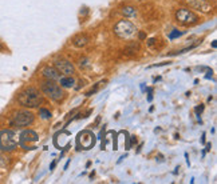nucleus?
Instances as JSON below:
<instances>
[{"label":"nucleus","instance_id":"9d476101","mask_svg":"<svg viewBox=\"0 0 217 184\" xmlns=\"http://www.w3.org/2000/svg\"><path fill=\"white\" fill-rule=\"evenodd\" d=\"M55 68H56L58 72H60V74L63 75H73L74 74V66H73V63H70L69 60H56L55 61Z\"/></svg>","mask_w":217,"mask_h":184},{"label":"nucleus","instance_id":"aec40b11","mask_svg":"<svg viewBox=\"0 0 217 184\" xmlns=\"http://www.w3.org/2000/svg\"><path fill=\"white\" fill-rule=\"evenodd\" d=\"M201 143H205V134H202V138H201Z\"/></svg>","mask_w":217,"mask_h":184},{"label":"nucleus","instance_id":"6e6552de","mask_svg":"<svg viewBox=\"0 0 217 184\" xmlns=\"http://www.w3.org/2000/svg\"><path fill=\"white\" fill-rule=\"evenodd\" d=\"M38 140H39V136H38L36 132L32 131V130H26L20 134L19 144L24 149H35L36 147H34L32 143H36Z\"/></svg>","mask_w":217,"mask_h":184},{"label":"nucleus","instance_id":"b1692460","mask_svg":"<svg viewBox=\"0 0 217 184\" xmlns=\"http://www.w3.org/2000/svg\"><path fill=\"white\" fill-rule=\"evenodd\" d=\"M139 1H141V0H139Z\"/></svg>","mask_w":217,"mask_h":184},{"label":"nucleus","instance_id":"39448f33","mask_svg":"<svg viewBox=\"0 0 217 184\" xmlns=\"http://www.w3.org/2000/svg\"><path fill=\"white\" fill-rule=\"evenodd\" d=\"M174 17H176V20L182 25H194V24L198 23V20H200L196 13L193 12V11H190V9H188V8L177 9Z\"/></svg>","mask_w":217,"mask_h":184},{"label":"nucleus","instance_id":"1a4fd4ad","mask_svg":"<svg viewBox=\"0 0 217 184\" xmlns=\"http://www.w3.org/2000/svg\"><path fill=\"white\" fill-rule=\"evenodd\" d=\"M189 4V7H192L193 9L201 11L204 13H209L212 11V5L209 4L206 0H185Z\"/></svg>","mask_w":217,"mask_h":184},{"label":"nucleus","instance_id":"5701e85b","mask_svg":"<svg viewBox=\"0 0 217 184\" xmlns=\"http://www.w3.org/2000/svg\"><path fill=\"white\" fill-rule=\"evenodd\" d=\"M141 91H142V92L145 91V84H141Z\"/></svg>","mask_w":217,"mask_h":184},{"label":"nucleus","instance_id":"f8f14e48","mask_svg":"<svg viewBox=\"0 0 217 184\" xmlns=\"http://www.w3.org/2000/svg\"><path fill=\"white\" fill-rule=\"evenodd\" d=\"M73 43H74L75 47H78V48H82V47H85V45L89 43V37L85 36V35H79V36L75 37Z\"/></svg>","mask_w":217,"mask_h":184},{"label":"nucleus","instance_id":"f3484780","mask_svg":"<svg viewBox=\"0 0 217 184\" xmlns=\"http://www.w3.org/2000/svg\"><path fill=\"white\" fill-rule=\"evenodd\" d=\"M101 84H102V83H98V84H95L94 86V88H91L90 91H89V92H87V96H91V95H94L95 92H98V90L99 88H101Z\"/></svg>","mask_w":217,"mask_h":184},{"label":"nucleus","instance_id":"f257e3e1","mask_svg":"<svg viewBox=\"0 0 217 184\" xmlns=\"http://www.w3.org/2000/svg\"><path fill=\"white\" fill-rule=\"evenodd\" d=\"M17 102L20 103V106L27 107V108H36L42 104L43 98L39 94V91L34 87H28L24 91H21L17 96Z\"/></svg>","mask_w":217,"mask_h":184},{"label":"nucleus","instance_id":"0eeeda50","mask_svg":"<svg viewBox=\"0 0 217 184\" xmlns=\"http://www.w3.org/2000/svg\"><path fill=\"white\" fill-rule=\"evenodd\" d=\"M34 114L30 112V111H20L17 112L13 119L11 120V126L12 127H16V128H24V127H28L34 123Z\"/></svg>","mask_w":217,"mask_h":184},{"label":"nucleus","instance_id":"9b49d317","mask_svg":"<svg viewBox=\"0 0 217 184\" xmlns=\"http://www.w3.org/2000/svg\"><path fill=\"white\" fill-rule=\"evenodd\" d=\"M43 76H44L47 80H58V79H59V72L56 71V68L44 67V68H43Z\"/></svg>","mask_w":217,"mask_h":184},{"label":"nucleus","instance_id":"f03ea898","mask_svg":"<svg viewBox=\"0 0 217 184\" xmlns=\"http://www.w3.org/2000/svg\"><path fill=\"white\" fill-rule=\"evenodd\" d=\"M17 145V140L15 132L11 130H1L0 131V151L9 152L13 151Z\"/></svg>","mask_w":217,"mask_h":184},{"label":"nucleus","instance_id":"7ed1b4c3","mask_svg":"<svg viewBox=\"0 0 217 184\" xmlns=\"http://www.w3.org/2000/svg\"><path fill=\"white\" fill-rule=\"evenodd\" d=\"M42 92L47 98L54 100V102H60L62 99H63V96H64L63 90L58 84H55L54 80H47V82L42 83Z\"/></svg>","mask_w":217,"mask_h":184},{"label":"nucleus","instance_id":"dca6fc26","mask_svg":"<svg viewBox=\"0 0 217 184\" xmlns=\"http://www.w3.org/2000/svg\"><path fill=\"white\" fill-rule=\"evenodd\" d=\"M178 36H181V32L178 31V29H173L172 32L169 33V39H170V40H174V39L178 37Z\"/></svg>","mask_w":217,"mask_h":184},{"label":"nucleus","instance_id":"412c9836","mask_svg":"<svg viewBox=\"0 0 217 184\" xmlns=\"http://www.w3.org/2000/svg\"><path fill=\"white\" fill-rule=\"evenodd\" d=\"M153 43H154V39H150V40L148 41V44H149V45H153Z\"/></svg>","mask_w":217,"mask_h":184},{"label":"nucleus","instance_id":"a211bd4d","mask_svg":"<svg viewBox=\"0 0 217 184\" xmlns=\"http://www.w3.org/2000/svg\"><path fill=\"white\" fill-rule=\"evenodd\" d=\"M55 165H56V160H54L52 163H51V165H50V169H54V168H55Z\"/></svg>","mask_w":217,"mask_h":184},{"label":"nucleus","instance_id":"4468645a","mask_svg":"<svg viewBox=\"0 0 217 184\" xmlns=\"http://www.w3.org/2000/svg\"><path fill=\"white\" fill-rule=\"evenodd\" d=\"M122 13L127 17L135 16V15H137V8L133 7V5H127V7H123L122 8Z\"/></svg>","mask_w":217,"mask_h":184},{"label":"nucleus","instance_id":"2eb2a0df","mask_svg":"<svg viewBox=\"0 0 217 184\" xmlns=\"http://www.w3.org/2000/svg\"><path fill=\"white\" fill-rule=\"evenodd\" d=\"M39 114H40V116L43 119H46V120L51 118V112H50L48 110H46V108H40V110H39Z\"/></svg>","mask_w":217,"mask_h":184},{"label":"nucleus","instance_id":"423d86ee","mask_svg":"<svg viewBox=\"0 0 217 184\" xmlns=\"http://www.w3.org/2000/svg\"><path fill=\"white\" fill-rule=\"evenodd\" d=\"M95 140L97 139H95L94 134L91 131H89V130H85V131L78 134L77 147H78V149H85V151H87V149H90V148H93L95 145Z\"/></svg>","mask_w":217,"mask_h":184},{"label":"nucleus","instance_id":"20e7f679","mask_svg":"<svg viewBox=\"0 0 217 184\" xmlns=\"http://www.w3.org/2000/svg\"><path fill=\"white\" fill-rule=\"evenodd\" d=\"M137 32L135 25L129 20H121L114 25V33L119 39H130Z\"/></svg>","mask_w":217,"mask_h":184},{"label":"nucleus","instance_id":"4be33fe9","mask_svg":"<svg viewBox=\"0 0 217 184\" xmlns=\"http://www.w3.org/2000/svg\"><path fill=\"white\" fill-rule=\"evenodd\" d=\"M139 39H145V33H139Z\"/></svg>","mask_w":217,"mask_h":184},{"label":"nucleus","instance_id":"ddd939ff","mask_svg":"<svg viewBox=\"0 0 217 184\" xmlns=\"http://www.w3.org/2000/svg\"><path fill=\"white\" fill-rule=\"evenodd\" d=\"M74 84H75V80L71 75H69L67 78L60 79V86L64 87V88H71V87H74Z\"/></svg>","mask_w":217,"mask_h":184},{"label":"nucleus","instance_id":"6ab92c4d","mask_svg":"<svg viewBox=\"0 0 217 184\" xmlns=\"http://www.w3.org/2000/svg\"><path fill=\"white\" fill-rule=\"evenodd\" d=\"M210 148H212V144L208 143V144H206V151H210Z\"/></svg>","mask_w":217,"mask_h":184}]
</instances>
